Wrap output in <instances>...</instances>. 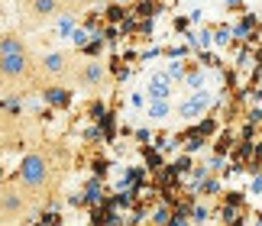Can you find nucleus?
<instances>
[{
  "mask_svg": "<svg viewBox=\"0 0 262 226\" xmlns=\"http://www.w3.org/2000/svg\"><path fill=\"white\" fill-rule=\"evenodd\" d=\"M33 213V204L13 181L0 184V226H16Z\"/></svg>",
  "mask_w": 262,
  "mask_h": 226,
  "instance_id": "3",
  "label": "nucleus"
},
{
  "mask_svg": "<svg viewBox=\"0 0 262 226\" xmlns=\"http://www.w3.org/2000/svg\"><path fill=\"white\" fill-rule=\"evenodd\" d=\"M0 81L7 87L36 84V55L16 29L0 33Z\"/></svg>",
  "mask_w": 262,
  "mask_h": 226,
  "instance_id": "2",
  "label": "nucleus"
},
{
  "mask_svg": "<svg viewBox=\"0 0 262 226\" xmlns=\"http://www.w3.org/2000/svg\"><path fill=\"white\" fill-rule=\"evenodd\" d=\"M68 81H72L78 91H100L107 84V65L97 61V58H75Z\"/></svg>",
  "mask_w": 262,
  "mask_h": 226,
  "instance_id": "5",
  "label": "nucleus"
},
{
  "mask_svg": "<svg viewBox=\"0 0 262 226\" xmlns=\"http://www.w3.org/2000/svg\"><path fill=\"white\" fill-rule=\"evenodd\" d=\"M75 55L68 52H46L36 58V84H62L72 75Z\"/></svg>",
  "mask_w": 262,
  "mask_h": 226,
  "instance_id": "4",
  "label": "nucleus"
},
{
  "mask_svg": "<svg viewBox=\"0 0 262 226\" xmlns=\"http://www.w3.org/2000/svg\"><path fill=\"white\" fill-rule=\"evenodd\" d=\"M58 174H62V159H58L55 146H36L29 149L16 165L13 184L29 197L33 207L46 204L58 188Z\"/></svg>",
  "mask_w": 262,
  "mask_h": 226,
  "instance_id": "1",
  "label": "nucleus"
},
{
  "mask_svg": "<svg viewBox=\"0 0 262 226\" xmlns=\"http://www.w3.org/2000/svg\"><path fill=\"white\" fill-rule=\"evenodd\" d=\"M97 0H62V10H68V13H81V10L94 7Z\"/></svg>",
  "mask_w": 262,
  "mask_h": 226,
  "instance_id": "7",
  "label": "nucleus"
},
{
  "mask_svg": "<svg viewBox=\"0 0 262 226\" xmlns=\"http://www.w3.org/2000/svg\"><path fill=\"white\" fill-rule=\"evenodd\" d=\"M16 4L29 26H46L62 13V0H16Z\"/></svg>",
  "mask_w": 262,
  "mask_h": 226,
  "instance_id": "6",
  "label": "nucleus"
}]
</instances>
